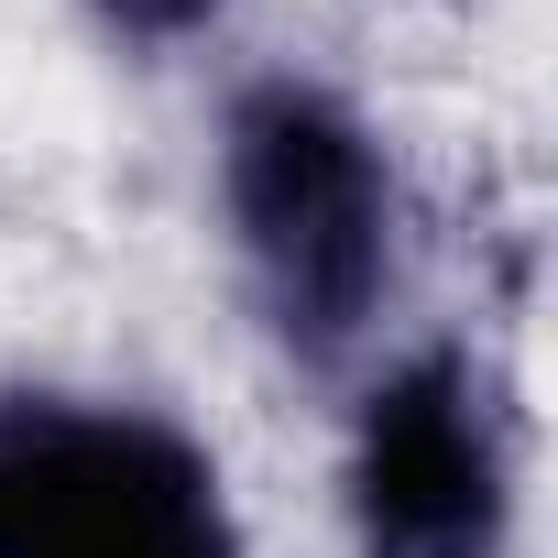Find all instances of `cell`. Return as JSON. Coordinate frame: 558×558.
<instances>
[{
  "mask_svg": "<svg viewBox=\"0 0 558 558\" xmlns=\"http://www.w3.org/2000/svg\"><path fill=\"white\" fill-rule=\"evenodd\" d=\"M219 208L263 329L296 362H351L405 252V197L373 121L318 77H252L219 121Z\"/></svg>",
  "mask_w": 558,
  "mask_h": 558,
  "instance_id": "1",
  "label": "cell"
},
{
  "mask_svg": "<svg viewBox=\"0 0 558 558\" xmlns=\"http://www.w3.org/2000/svg\"><path fill=\"white\" fill-rule=\"evenodd\" d=\"M0 558H252V536L175 416L0 395Z\"/></svg>",
  "mask_w": 558,
  "mask_h": 558,
  "instance_id": "2",
  "label": "cell"
},
{
  "mask_svg": "<svg viewBox=\"0 0 558 558\" xmlns=\"http://www.w3.org/2000/svg\"><path fill=\"white\" fill-rule=\"evenodd\" d=\"M340 525L351 558H504L514 449L471 351H416L362 395L340 460Z\"/></svg>",
  "mask_w": 558,
  "mask_h": 558,
  "instance_id": "3",
  "label": "cell"
},
{
  "mask_svg": "<svg viewBox=\"0 0 558 558\" xmlns=\"http://www.w3.org/2000/svg\"><path fill=\"white\" fill-rule=\"evenodd\" d=\"M219 12H230V0H88V23H99L110 45H143V56H165V45H197Z\"/></svg>",
  "mask_w": 558,
  "mask_h": 558,
  "instance_id": "4",
  "label": "cell"
}]
</instances>
